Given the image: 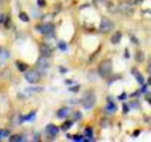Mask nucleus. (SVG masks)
Returning <instances> with one entry per match:
<instances>
[{"instance_id":"19","label":"nucleus","mask_w":151,"mask_h":142,"mask_svg":"<svg viewBox=\"0 0 151 142\" xmlns=\"http://www.w3.org/2000/svg\"><path fill=\"white\" fill-rule=\"evenodd\" d=\"M58 47H59V49H62V50H64V49H66V44H65V42H60L59 43H58Z\"/></svg>"},{"instance_id":"14","label":"nucleus","mask_w":151,"mask_h":142,"mask_svg":"<svg viewBox=\"0 0 151 142\" xmlns=\"http://www.w3.org/2000/svg\"><path fill=\"white\" fill-rule=\"evenodd\" d=\"M72 126H73V122L72 121H65L63 124V126H62V130L63 131H67V130H69L72 127Z\"/></svg>"},{"instance_id":"17","label":"nucleus","mask_w":151,"mask_h":142,"mask_svg":"<svg viewBox=\"0 0 151 142\" xmlns=\"http://www.w3.org/2000/svg\"><path fill=\"white\" fill-rule=\"evenodd\" d=\"M11 24H12V21H11V19L10 17H6L4 19V26L6 28H9L11 27Z\"/></svg>"},{"instance_id":"13","label":"nucleus","mask_w":151,"mask_h":142,"mask_svg":"<svg viewBox=\"0 0 151 142\" xmlns=\"http://www.w3.org/2000/svg\"><path fill=\"white\" fill-rule=\"evenodd\" d=\"M9 141L11 142H19L22 141V137L20 135H18V134H15V135H12L10 137Z\"/></svg>"},{"instance_id":"9","label":"nucleus","mask_w":151,"mask_h":142,"mask_svg":"<svg viewBox=\"0 0 151 142\" xmlns=\"http://www.w3.org/2000/svg\"><path fill=\"white\" fill-rule=\"evenodd\" d=\"M121 38H122V34L120 32H116L112 34L111 38V43L113 44H118L119 43V42L121 41Z\"/></svg>"},{"instance_id":"15","label":"nucleus","mask_w":151,"mask_h":142,"mask_svg":"<svg viewBox=\"0 0 151 142\" xmlns=\"http://www.w3.org/2000/svg\"><path fill=\"white\" fill-rule=\"evenodd\" d=\"M7 58V54L4 50L0 51V65H3Z\"/></svg>"},{"instance_id":"23","label":"nucleus","mask_w":151,"mask_h":142,"mask_svg":"<svg viewBox=\"0 0 151 142\" xmlns=\"http://www.w3.org/2000/svg\"><path fill=\"white\" fill-rule=\"evenodd\" d=\"M4 21V16L2 14H0V23H3Z\"/></svg>"},{"instance_id":"22","label":"nucleus","mask_w":151,"mask_h":142,"mask_svg":"<svg viewBox=\"0 0 151 142\" xmlns=\"http://www.w3.org/2000/svg\"><path fill=\"white\" fill-rule=\"evenodd\" d=\"M81 139H82V137H81V136H78V135L74 136V141H81Z\"/></svg>"},{"instance_id":"20","label":"nucleus","mask_w":151,"mask_h":142,"mask_svg":"<svg viewBox=\"0 0 151 142\" xmlns=\"http://www.w3.org/2000/svg\"><path fill=\"white\" fill-rule=\"evenodd\" d=\"M37 4L40 7H44L46 5V1L45 0H37Z\"/></svg>"},{"instance_id":"10","label":"nucleus","mask_w":151,"mask_h":142,"mask_svg":"<svg viewBox=\"0 0 151 142\" xmlns=\"http://www.w3.org/2000/svg\"><path fill=\"white\" fill-rule=\"evenodd\" d=\"M37 65H38V67H39L40 69L44 70V69H47V68L49 67V63H48V61L45 59V57H42V58H40V59L38 60Z\"/></svg>"},{"instance_id":"8","label":"nucleus","mask_w":151,"mask_h":142,"mask_svg":"<svg viewBox=\"0 0 151 142\" xmlns=\"http://www.w3.org/2000/svg\"><path fill=\"white\" fill-rule=\"evenodd\" d=\"M70 114V110L68 108H62L57 112V116L59 118H65Z\"/></svg>"},{"instance_id":"2","label":"nucleus","mask_w":151,"mask_h":142,"mask_svg":"<svg viewBox=\"0 0 151 142\" xmlns=\"http://www.w3.org/2000/svg\"><path fill=\"white\" fill-rule=\"evenodd\" d=\"M81 103L85 109H91L96 103V95L92 92H87L83 95Z\"/></svg>"},{"instance_id":"18","label":"nucleus","mask_w":151,"mask_h":142,"mask_svg":"<svg viewBox=\"0 0 151 142\" xmlns=\"http://www.w3.org/2000/svg\"><path fill=\"white\" fill-rule=\"evenodd\" d=\"M85 134H86V136H88V137L91 138V137H92V135H93L92 129H91V128H87V129L85 130Z\"/></svg>"},{"instance_id":"21","label":"nucleus","mask_w":151,"mask_h":142,"mask_svg":"<svg viewBox=\"0 0 151 142\" xmlns=\"http://www.w3.org/2000/svg\"><path fill=\"white\" fill-rule=\"evenodd\" d=\"M74 118H75V119H76V120H79L80 118H81V114L78 111V112H76V113H75Z\"/></svg>"},{"instance_id":"3","label":"nucleus","mask_w":151,"mask_h":142,"mask_svg":"<svg viewBox=\"0 0 151 142\" xmlns=\"http://www.w3.org/2000/svg\"><path fill=\"white\" fill-rule=\"evenodd\" d=\"M113 28H114V24L112 23V21L110 19H108L106 17L102 18V20H101V23H100V27H99V30H100L101 33L108 34Z\"/></svg>"},{"instance_id":"16","label":"nucleus","mask_w":151,"mask_h":142,"mask_svg":"<svg viewBox=\"0 0 151 142\" xmlns=\"http://www.w3.org/2000/svg\"><path fill=\"white\" fill-rule=\"evenodd\" d=\"M134 76H135L136 80H138V82H139L140 84H143L144 80H143V78H142V74H141L139 72H134Z\"/></svg>"},{"instance_id":"11","label":"nucleus","mask_w":151,"mask_h":142,"mask_svg":"<svg viewBox=\"0 0 151 142\" xmlns=\"http://www.w3.org/2000/svg\"><path fill=\"white\" fill-rule=\"evenodd\" d=\"M17 67L19 69V71L20 72H25L27 69V65L26 63H23V62H17Z\"/></svg>"},{"instance_id":"4","label":"nucleus","mask_w":151,"mask_h":142,"mask_svg":"<svg viewBox=\"0 0 151 142\" xmlns=\"http://www.w3.org/2000/svg\"><path fill=\"white\" fill-rule=\"evenodd\" d=\"M26 80L32 84H36L40 81L41 80V75L36 72V71H29L26 73L25 75Z\"/></svg>"},{"instance_id":"5","label":"nucleus","mask_w":151,"mask_h":142,"mask_svg":"<svg viewBox=\"0 0 151 142\" xmlns=\"http://www.w3.org/2000/svg\"><path fill=\"white\" fill-rule=\"evenodd\" d=\"M40 50H41V54L43 57H50L52 55V49L47 44H42Z\"/></svg>"},{"instance_id":"1","label":"nucleus","mask_w":151,"mask_h":142,"mask_svg":"<svg viewBox=\"0 0 151 142\" xmlns=\"http://www.w3.org/2000/svg\"><path fill=\"white\" fill-rule=\"evenodd\" d=\"M112 71V63L111 59H104L101 62L98 67V72L102 78H108Z\"/></svg>"},{"instance_id":"6","label":"nucleus","mask_w":151,"mask_h":142,"mask_svg":"<svg viewBox=\"0 0 151 142\" xmlns=\"http://www.w3.org/2000/svg\"><path fill=\"white\" fill-rule=\"evenodd\" d=\"M40 31H41V33L43 34H51V33L54 31V25H52V24H50V23L42 25V27L40 28Z\"/></svg>"},{"instance_id":"24","label":"nucleus","mask_w":151,"mask_h":142,"mask_svg":"<svg viewBox=\"0 0 151 142\" xmlns=\"http://www.w3.org/2000/svg\"><path fill=\"white\" fill-rule=\"evenodd\" d=\"M148 69H149V72L151 74V62L150 64V65H149V68Z\"/></svg>"},{"instance_id":"12","label":"nucleus","mask_w":151,"mask_h":142,"mask_svg":"<svg viewBox=\"0 0 151 142\" xmlns=\"http://www.w3.org/2000/svg\"><path fill=\"white\" fill-rule=\"evenodd\" d=\"M19 19H21V20L24 21V22L29 21V17H28V15H27L26 12H24V11H22V12H20V13L19 14Z\"/></svg>"},{"instance_id":"25","label":"nucleus","mask_w":151,"mask_h":142,"mask_svg":"<svg viewBox=\"0 0 151 142\" xmlns=\"http://www.w3.org/2000/svg\"><path fill=\"white\" fill-rule=\"evenodd\" d=\"M148 82H149V84H150V85H151V77H150V79H149Z\"/></svg>"},{"instance_id":"7","label":"nucleus","mask_w":151,"mask_h":142,"mask_svg":"<svg viewBox=\"0 0 151 142\" xmlns=\"http://www.w3.org/2000/svg\"><path fill=\"white\" fill-rule=\"evenodd\" d=\"M46 131H47L48 134H50L52 137H55L58 133V128L57 126H55L54 125H49L46 128Z\"/></svg>"}]
</instances>
